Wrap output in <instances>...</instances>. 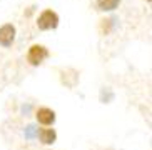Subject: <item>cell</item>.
I'll use <instances>...</instances> for the list:
<instances>
[{
  "mask_svg": "<svg viewBox=\"0 0 152 150\" xmlns=\"http://www.w3.org/2000/svg\"><path fill=\"white\" fill-rule=\"evenodd\" d=\"M39 137H40V142L45 143V145H50V143H54L57 140V132H55L54 128H44L39 132Z\"/></svg>",
  "mask_w": 152,
  "mask_h": 150,
  "instance_id": "5b68a950",
  "label": "cell"
},
{
  "mask_svg": "<svg viewBox=\"0 0 152 150\" xmlns=\"http://www.w3.org/2000/svg\"><path fill=\"white\" fill-rule=\"evenodd\" d=\"M121 4V0H97V7L104 12H110V10H115Z\"/></svg>",
  "mask_w": 152,
  "mask_h": 150,
  "instance_id": "8992f818",
  "label": "cell"
},
{
  "mask_svg": "<svg viewBox=\"0 0 152 150\" xmlns=\"http://www.w3.org/2000/svg\"><path fill=\"white\" fill-rule=\"evenodd\" d=\"M37 25H39L40 30H52V28H55L58 25V15L55 12H52V10H45L39 17Z\"/></svg>",
  "mask_w": 152,
  "mask_h": 150,
  "instance_id": "6da1fadb",
  "label": "cell"
},
{
  "mask_svg": "<svg viewBox=\"0 0 152 150\" xmlns=\"http://www.w3.org/2000/svg\"><path fill=\"white\" fill-rule=\"evenodd\" d=\"M147 2H151V0H147Z\"/></svg>",
  "mask_w": 152,
  "mask_h": 150,
  "instance_id": "ba28073f",
  "label": "cell"
},
{
  "mask_svg": "<svg viewBox=\"0 0 152 150\" xmlns=\"http://www.w3.org/2000/svg\"><path fill=\"white\" fill-rule=\"evenodd\" d=\"M15 40V27L7 23V25L0 27V45L2 47H10Z\"/></svg>",
  "mask_w": 152,
  "mask_h": 150,
  "instance_id": "3957f363",
  "label": "cell"
},
{
  "mask_svg": "<svg viewBox=\"0 0 152 150\" xmlns=\"http://www.w3.org/2000/svg\"><path fill=\"white\" fill-rule=\"evenodd\" d=\"M37 120H39L40 124H44V125L54 124V122H55V112L50 110V108L42 107V108H39V110H37Z\"/></svg>",
  "mask_w": 152,
  "mask_h": 150,
  "instance_id": "277c9868",
  "label": "cell"
},
{
  "mask_svg": "<svg viewBox=\"0 0 152 150\" xmlns=\"http://www.w3.org/2000/svg\"><path fill=\"white\" fill-rule=\"evenodd\" d=\"M39 135V128L35 127V125H28L27 128H25V138H34Z\"/></svg>",
  "mask_w": 152,
  "mask_h": 150,
  "instance_id": "52a82bcc",
  "label": "cell"
},
{
  "mask_svg": "<svg viewBox=\"0 0 152 150\" xmlns=\"http://www.w3.org/2000/svg\"><path fill=\"white\" fill-rule=\"evenodd\" d=\"M47 57H49V50L42 45H32L27 53V60L32 65H40Z\"/></svg>",
  "mask_w": 152,
  "mask_h": 150,
  "instance_id": "7a4b0ae2",
  "label": "cell"
}]
</instances>
